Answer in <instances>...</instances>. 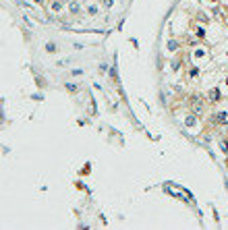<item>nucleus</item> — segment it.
Instances as JSON below:
<instances>
[{"instance_id": "obj_1", "label": "nucleus", "mask_w": 228, "mask_h": 230, "mask_svg": "<svg viewBox=\"0 0 228 230\" xmlns=\"http://www.w3.org/2000/svg\"><path fill=\"white\" fill-rule=\"evenodd\" d=\"M209 98H211V100H218V91H216V89L209 91Z\"/></svg>"}]
</instances>
